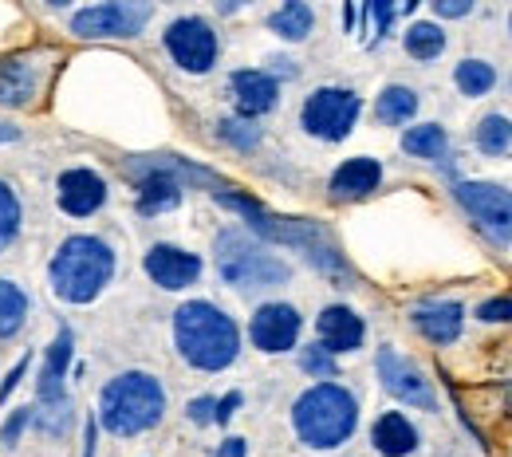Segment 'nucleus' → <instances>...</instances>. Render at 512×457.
<instances>
[{
  "instance_id": "obj_1",
  "label": "nucleus",
  "mask_w": 512,
  "mask_h": 457,
  "mask_svg": "<svg viewBox=\"0 0 512 457\" xmlns=\"http://www.w3.org/2000/svg\"><path fill=\"white\" fill-rule=\"evenodd\" d=\"M174 339L182 359L197 371H225L241 351L237 324L205 300H190L174 312Z\"/></svg>"
},
{
  "instance_id": "obj_2",
  "label": "nucleus",
  "mask_w": 512,
  "mask_h": 457,
  "mask_svg": "<svg viewBox=\"0 0 512 457\" xmlns=\"http://www.w3.org/2000/svg\"><path fill=\"white\" fill-rule=\"evenodd\" d=\"M217 201H221V205H229V209H237V213H245V221L253 225L260 237L300 249V253L316 264V268H323V272H347V264H343V257H339V249L331 245V237L323 233L316 221L276 217V213H268L260 201H253V197H245V194H233L229 186H225V190H217Z\"/></svg>"
},
{
  "instance_id": "obj_3",
  "label": "nucleus",
  "mask_w": 512,
  "mask_h": 457,
  "mask_svg": "<svg viewBox=\"0 0 512 457\" xmlns=\"http://www.w3.org/2000/svg\"><path fill=\"white\" fill-rule=\"evenodd\" d=\"M292 422H296V434L304 446L312 450H335L343 446L355 426H359V402L355 394L339 383H320L312 391L300 394L296 410H292Z\"/></svg>"
},
{
  "instance_id": "obj_4",
  "label": "nucleus",
  "mask_w": 512,
  "mask_h": 457,
  "mask_svg": "<svg viewBox=\"0 0 512 457\" xmlns=\"http://www.w3.org/2000/svg\"><path fill=\"white\" fill-rule=\"evenodd\" d=\"M162 414H166V394L154 375H142V371H127L111 379L99 394V422L119 438L154 430Z\"/></svg>"
},
{
  "instance_id": "obj_5",
  "label": "nucleus",
  "mask_w": 512,
  "mask_h": 457,
  "mask_svg": "<svg viewBox=\"0 0 512 457\" xmlns=\"http://www.w3.org/2000/svg\"><path fill=\"white\" fill-rule=\"evenodd\" d=\"M115 272V253L99 237H67L52 261V288L67 304H91Z\"/></svg>"
},
{
  "instance_id": "obj_6",
  "label": "nucleus",
  "mask_w": 512,
  "mask_h": 457,
  "mask_svg": "<svg viewBox=\"0 0 512 457\" xmlns=\"http://www.w3.org/2000/svg\"><path fill=\"white\" fill-rule=\"evenodd\" d=\"M217 272L225 284L233 288H272L284 284L292 276V268L280 261L276 253H268L264 245H256L249 233L241 229H225L217 237Z\"/></svg>"
},
{
  "instance_id": "obj_7",
  "label": "nucleus",
  "mask_w": 512,
  "mask_h": 457,
  "mask_svg": "<svg viewBox=\"0 0 512 457\" xmlns=\"http://www.w3.org/2000/svg\"><path fill=\"white\" fill-rule=\"evenodd\" d=\"M457 205L469 213V221L493 241V245H509L512 241V190L497 182H457L453 186Z\"/></svg>"
},
{
  "instance_id": "obj_8",
  "label": "nucleus",
  "mask_w": 512,
  "mask_h": 457,
  "mask_svg": "<svg viewBox=\"0 0 512 457\" xmlns=\"http://www.w3.org/2000/svg\"><path fill=\"white\" fill-rule=\"evenodd\" d=\"M71 347H75V339H71V331L64 327L56 335V343L48 347V359H44V375H40V426L48 434H67V426H71V402H67L64 394V375L67 367H71Z\"/></svg>"
},
{
  "instance_id": "obj_9",
  "label": "nucleus",
  "mask_w": 512,
  "mask_h": 457,
  "mask_svg": "<svg viewBox=\"0 0 512 457\" xmlns=\"http://www.w3.org/2000/svg\"><path fill=\"white\" fill-rule=\"evenodd\" d=\"M359 111H363V103H359V95L355 91H343V87H320L316 95H308V103H304V131L323 138V142H343L351 127H355V119H359Z\"/></svg>"
},
{
  "instance_id": "obj_10",
  "label": "nucleus",
  "mask_w": 512,
  "mask_h": 457,
  "mask_svg": "<svg viewBox=\"0 0 512 457\" xmlns=\"http://www.w3.org/2000/svg\"><path fill=\"white\" fill-rule=\"evenodd\" d=\"M166 52L174 56V64L182 71L201 75L217 64V32L197 16H182L166 28Z\"/></svg>"
},
{
  "instance_id": "obj_11",
  "label": "nucleus",
  "mask_w": 512,
  "mask_h": 457,
  "mask_svg": "<svg viewBox=\"0 0 512 457\" xmlns=\"http://www.w3.org/2000/svg\"><path fill=\"white\" fill-rule=\"evenodd\" d=\"M142 28H146V8L142 4H127V0L95 4V8H83V12L71 16V32L75 36H87V40H99V36L130 40Z\"/></svg>"
},
{
  "instance_id": "obj_12",
  "label": "nucleus",
  "mask_w": 512,
  "mask_h": 457,
  "mask_svg": "<svg viewBox=\"0 0 512 457\" xmlns=\"http://www.w3.org/2000/svg\"><path fill=\"white\" fill-rule=\"evenodd\" d=\"M379 379H383V387L398 402H406V406H418V410H438V394L430 387V379L418 371V363H410L406 355H398V351H390L383 347L379 351Z\"/></svg>"
},
{
  "instance_id": "obj_13",
  "label": "nucleus",
  "mask_w": 512,
  "mask_h": 457,
  "mask_svg": "<svg viewBox=\"0 0 512 457\" xmlns=\"http://www.w3.org/2000/svg\"><path fill=\"white\" fill-rule=\"evenodd\" d=\"M300 327H304V320H300V312L292 304H264V308H256L249 335H253V343L260 351L280 355V351H292L296 347Z\"/></svg>"
},
{
  "instance_id": "obj_14",
  "label": "nucleus",
  "mask_w": 512,
  "mask_h": 457,
  "mask_svg": "<svg viewBox=\"0 0 512 457\" xmlns=\"http://www.w3.org/2000/svg\"><path fill=\"white\" fill-rule=\"evenodd\" d=\"M146 272H150V280L158 288L178 292V288H190L193 280L201 276V261L186 249H178V245H154L146 253Z\"/></svg>"
},
{
  "instance_id": "obj_15",
  "label": "nucleus",
  "mask_w": 512,
  "mask_h": 457,
  "mask_svg": "<svg viewBox=\"0 0 512 457\" xmlns=\"http://www.w3.org/2000/svg\"><path fill=\"white\" fill-rule=\"evenodd\" d=\"M107 201V182L95 170H67L60 178V209L71 217H91Z\"/></svg>"
},
{
  "instance_id": "obj_16",
  "label": "nucleus",
  "mask_w": 512,
  "mask_h": 457,
  "mask_svg": "<svg viewBox=\"0 0 512 457\" xmlns=\"http://www.w3.org/2000/svg\"><path fill=\"white\" fill-rule=\"evenodd\" d=\"M130 170H142V182H138V213H162V209H174L182 201V182L154 166V162H134Z\"/></svg>"
},
{
  "instance_id": "obj_17",
  "label": "nucleus",
  "mask_w": 512,
  "mask_h": 457,
  "mask_svg": "<svg viewBox=\"0 0 512 457\" xmlns=\"http://www.w3.org/2000/svg\"><path fill=\"white\" fill-rule=\"evenodd\" d=\"M320 343L331 351V355H343V351H359L363 347V320L351 312V308H343V304H331V308H323L320 320Z\"/></svg>"
},
{
  "instance_id": "obj_18",
  "label": "nucleus",
  "mask_w": 512,
  "mask_h": 457,
  "mask_svg": "<svg viewBox=\"0 0 512 457\" xmlns=\"http://www.w3.org/2000/svg\"><path fill=\"white\" fill-rule=\"evenodd\" d=\"M414 327L430 343H453L465 327V308L457 300H426L414 308Z\"/></svg>"
},
{
  "instance_id": "obj_19",
  "label": "nucleus",
  "mask_w": 512,
  "mask_h": 457,
  "mask_svg": "<svg viewBox=\"0 0 512 457\" xmlns=\"http://www.w3.org/2000/svg\"><path fill=\"white\" fill-rule=\"evenodd\" d=\"M233 99H237V111L245 119H256V115H268L276 107V79L268 71H233Z\"/></svg>"
},
{
  "instance_id": "obj_20",
  "label": "nucleus",
  "mask_w": 512,
  "mask_h": 457,
  "mask_svg": "<svg viewBox=\"0 0 512 457\" xmlns=\"http://www.w3.org/2000/svg\"><path fill=\"white\" fill-rule=\"evenodd\" d=\"M379 182H383V166L375 158H347L331 174V197L335 201H359V197L375 194Z\"/></svg>"
},
{
  "instance_id": "obj_21",
  "label": "nucleus",
  "mask_w": 512,
  "mask_h": 457,
  "mask_svg": "<svg viewBox=\"0 0 512 457\" xmlns=\"http://www.w3.org/2000/svg\"><path fill=\"white\" fill-rule=\"evenodd\" d=\"M40 87L32 60H0V107H28Z\"/></svg>"
},
{
  "instance_id": "obj_22",
  "label": "nucleus",
  "mask_w": 512,
  "mask_h": 457,
  "mask_svg": "<svg viewBox=\"0 0 512 457\" xmlns=\"http://www.w3.org/2000/svg\"><path fill=\"white\" fill-rule=\"evenodd\" d=\"M371 442H375V450L383 457H406L418 450V430L406 422V414L390 410V414H383V418L375 422Z\"/></svg>"
},
{
  "instance_id": "obj_23",
  "label": "nucleus",
  "mask_w": 512,
  "mask_h": 457,
  "mask_svg": "<svg viewBox=\"0 0 512 457\" xmlns=\"http://www.w3.org/2000/svg\"><path fill=\"white\" fill-rule=\"evenodd\" d=\"M312 24H316V16H312V8H308L304 0H284V4L268 16V28H272L276 36H284V40H304V36L312 32Z\"/></svg>"
},
{
  "instance_id": "obj_24",
  "label": "nucleus",
  "mask_w": 512,
  "mask_h": 457,
  "mask_svg": "<svg viewBox=\"0 0 512 457\" xmlns=\"http://www.w3.org/2000/svg\"><path fill=\"white\" fill-rule=\"evenodd\" d=\"M402 150L414 154V158H426V162H442L449 150V134L438 123H422V127H410L402 138Z\"/></svg>"
},
{
  "instance_id": "obj_25",
  "label": "nucleus",
  "mask_w": 512,
  "mask_h": 457,
  "mask_svg": "<svg viewBox=\"0 0 512 457\" xmlns=\"http://www.w3.org/2000/svg\"><path fill=\"white\" fill-rule=\"evenodd\" d=\"M414 115H418V95L410 87H386L379 95V103H375V119L383 127H402Z\"/></svg>"
},
{
  "instance_id": "obj_26",
  "label": "nucleus",
  "mask_w": 512,
  "mask_h": 457,
  "mask_svg": "<svg viewBox=\"0 0 512 457\" xmlns=\"http://www.w3.org/2000/svg\"><path fill=\"white\" fill-rule=\"evenodd\" d=\"M406 52L414 56V60H422V64H430V60H438L442 52H446V32L438 28V24H430V20H422V24H410L406 28Z\"/></svg>"
},
{
  "instance_id": "obj_27",
  "label": "nucleus",
  "mask_w": 512,
  "mask_h": 457,
  "mask_svg": "<svg viewBox=\"0 0 512 457\" xmlns=\"http://www.w3.org/2000/svg\"><path fill=\"white\" fill-rule=\"evenodd\" d=\"M477 150L489 158H505L512 150V119L505 115H485L477 123Z\"/></svg>"
},
{
  "instance_id": "obj_28",
  "label": "nucleus",
  "mask_w": 512,
  "mask_h": 457,
  "mask_svg": "<svg viewBox=\"0 0 512 457\" xmlns=\"http://www.w3.org/2000/svg\"><path fill=\"white\" fill-rule=\"evenodd\" d=\"M453 83H457V91H461V95L481 99V95H489V91H493L497 71H493V64H485V60H461L457 71H453Z\"/></svg>"
},
{
  "instance_id": "obj_29",
  "label": "nucleus",
  "mask_w": 512,
  "mask_h": 457,
  "mask_svg": "<svg viewBox=\"0 0 512 457\" xmlns=\"http://www.w3.org/2000/svg\"><path fill=\"white\" fill-rule=\"evenodd\" d=\"M24 316H28V296L16 284L0 280V339L16 335L24 327Z\"/></svg>"
},
{
  "instance_id": "obj_30",
  "label": "nucleus",
  "mask_w": 512,
  "mask_h": 457,
  "mask_svg": "<svg viewBox=\"0 0 512 457\" xmlns=\"http://www.w3.org/2000/svg\"><path fill=\"white\" fill-rule=\"evenodd\" d=\"M16 233H20V201L0 182V253L16 241Z\"/></svg>"
},
{
  "instance_id": "obj_31",
  "label": "nucleus",
  "mask_w": 512,
  "mask_h": 457,
  "mask_svg": "<svg viewBox=\"0 0 512 457\" xmlns=\"http://www.w3.org/2000/svg\"><path fill=\"white\" fill-rule=\"evenodd\" d=\"M300 367H304L308 375H316V379H335V355H331L323 343H316V347H304Z\"/></svg>"
},
{
  "instance_id": "obj_32",
  "label": "nucleus",
  "mask_w": 512,
  "mask_h": 457,
  "mask_svg": "<svg viewBox=\"0 0 512 457\" xmlns=\"http://www.w3.org/2000/svg\"><path fill=\"white\" fill-rule=\"evenodd\" d=\"M221 138L233 142L237 150H253L256 142H260V131H256L253 123H245V119H225L221 123Z\"/></svg>"
},
{
  "instance_id": "obj_33",
  "label": "nucleus",
  "mask_w": 512,
  "mask_h": 457,
  "mask_svg": "<svg viewBox=\"0 0 512 457\" xmlns=\"http://www.w3.org/2000/svg\"><path fill=\"white\" fill-rule=\"evenodd\" d=\"M477 320L481 324H512V296H493L477 308Z\"/></svg>"
},
{
  "instance_id": "obj_34",
  "label": "nucleus",
  "mask_w": 512,
  "mask_h": 457,
  "mask_svg": "<svg viewBox=\"0 0 512 457\" xmlns=\"http://www.w3.org/2000/svg\"><path fill=\"white\" fill-rule=\"evenodd\" d=\"M367 16L375 20V36H386L394 24V0H367Z\"/></svg>"
},
{
  "instance_id": "obj_35",
  "label": "nucleus",
  "mask_w": 512,
  "mask_h": 457,
  "mask_svg": "<svg viewBox=\"0 0 512 457\" xmlns=\"http://www.w3.org/2000/svg\"><path fill=\"white\" fill-rule=\"evenodd\" d=\"M430 4H434V12L442 20H461V16L473 12V0H430Z\"/></svg>"
},
{
  "instance_id": "obj_36",
  "label": "nucleus",
  "mask_w": 512,
  "mask_h": 457,
  "mask_svg": "<svg viewBox=\"0 0 512 457\" xmlns=\"http://www.w3.org/2000/svg\"><path fill=\"white\" fill-rule=\"evenodd\" d=\"M28 418H32V410H16V414L4 422V430H0V442H4V446H16V438H20V430L28 426Z\"/></svg>"
},
{
  "instance_id": "obj_37",
  "label": "nucleus",
  "mask_w": 512,
  "mask_h": 457,
  "mask_svg": "<svg viewBox=\"0 0 512 457\" xmlns=\"http://www.w3.org/2000/svg\"><path fill=\"white\" fill-rule=\"evenodd\" d=\"M213 410H217V398H193L190 402V422H197V426H205V422H213Z\"/></svg>"
},
{
  "instance_id": "obj_38",
  "label": "nucleus",
  "mask_w": 512,
  "mask_h": 457,
  "mask_svg": "<svg viewBox=\"0 0 512 457\" xmlns=\"http://www.w3.org/2000/svg\"><path fill=\"white\" fill-rule=\"evenodd\" d=\"M237 406H241V394H237V391L225 394V398L217 402V410H213V422H217V426H225V422L233 418V410H237Z\"/></svg>"
},
{
  "instance_id": "obj_39",
  "label": "nucleus",
  "mask_w": 512,
  "mask_h": 457,
  "mask_svg": "<svg viewBox=\"0 0 512 457\" xmlns=\"http://www.w3.org/2000/svg\"><path fill=\"white\" fill-rule=\"evenodd\" d=\"M24 371H28V355H24V359H20V363H16V367H12V371H8V379H4V383H0V402H4V398H8V394H12V387H16V383H20V379H24Z\"/></svg>"
},
{
  "instance_id": "obj_40",
  "label": "nucleus",
  "mask_w": 512,
  "mask_h": 457,
  "mask_svg": "<svg viewBox=\"0 0 512 457\" xmlns=\"http://www.w3.org/2000/svg\"><path fill=\"white\" fill-rule=\"evenodd\" d=\"M217 457H245V442H241V438H229V442L217 450Z\"/></svg>"
},
{
  "instance_id": "obj_41",
  "label": "nucleus",
  "mask_w": 512,
  "mask_h": 457,
  "mask_svg": "<svg viewBox=\"0 0 512 457\" xmlns=\"http://www.w3.org/2000/svg\"><path fill=\"white\" fill-rule=\"evenodd\" d=\"M245 4H249V0H217V12H225V16H229V12L245 8Z\"/></svg>"
},
{
  "instance_id": "obj_42",
  "label": "nucleus",
  "mask_w": 512,
  "mask_h": 457,
  "mask_svg": "<svg viewBox=\"0 0 512 457\" xmlns=\"http://www.w3.org/2000/svg\"><path fill=\"white\" fill-rule=\"evenodd\" d=\"M12 138H16V127H4L0 123V142H12Z\"/></svg>"
},
{
  "instance_id": "obj_43",
  "label": "nucleus",
  "mask_w": 512,
  "mask_h": 457,
  "mask_svg": "<svg viewBox=\"0 0 512 457\" xmlns=\"http://www.w3.org/2000/svg\"><path fill=\"white\" fill-rule=\"evenodd\" d=\"M418 4H422V0H406V12H414V8H418Z\"/></svg>"
},
{
  "instance_id": "obj_44",
  "label": "nucleus",
  "mask_w": 512,
  "mask_h": 457,
  "mask_svg": "<svg viewBox=\"0 0 512 457\" xmlns=\"http://www.w3.org/2000/svg\"><path fill=\"white\" fill-rule=\"evenodd\" d=\"M52 4H56V8H67V4H71V0H52Z\"/></svg>"
},
{
  "instance_id": "obj_45",
  "label": "nucleus",
  "mask_w": 512,
  "mask_h": 457,
  "mask_svg": "<svg viewBox=\"0 0 512 457\" xmlns=\"http://www.w3.org/2000/svg\"><path fill=\"white\" fill-rule=\"evenodd\" d=\"M509 32H512V16H509Z\"/></svg>"
}]
</instances>
